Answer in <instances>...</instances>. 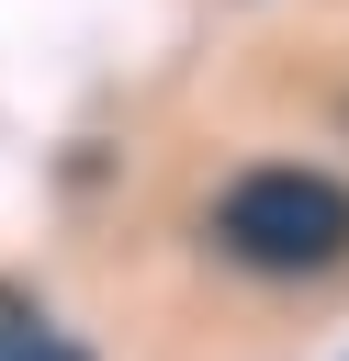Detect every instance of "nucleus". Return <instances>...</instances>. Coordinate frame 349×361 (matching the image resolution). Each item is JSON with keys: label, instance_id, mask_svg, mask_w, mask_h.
Instances as JSON below:
<instances>
[{"label": "nucleus", "instance_id": "2", "mask_svg": "<svg viewBox=\"0 0 349 361\" xmlns=\"http://www.w3.org/2000/svg\"><path fill=\"white\" fill-rule=\"evenodd\" d=\"M34 338H45V305H34L23 282H0V361H11V350H34Z\"/></svg>", "mask_w": 349, "mask_h": 361}, {"label": "nucleus", "instance_id": "1", "mask_svg": "<svg viewBox=\"0 0 349 361\" xmlns=\"http://www.w3.org/2000/svg\"><path fill=\"white\" fill-rule=\"evenodd\" d=\"M203 248L248 282H326V271H349V180L315 158H248L214 180Z\"/></svg>", "mask_w": 349, "mask_h": 361}, {"label": "nucleus", "instance_id": "3", "mask_svg": "<svg viewBox=\"0 0 349 361\" xmlns=\"http://www.w3.org/2000/svg\"><path fill=\"white\" fill-rule=\"evenodd\" d=\"M11 361H90V350H79L68 327H45V338H34V350H11Z\"/></svg>", "mask_w": 349, "mask_h": 361}]
</instances>
